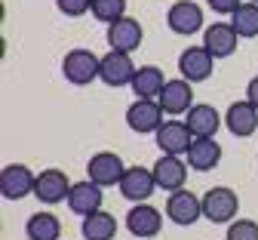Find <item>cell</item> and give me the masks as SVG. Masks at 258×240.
<instances>
[{
	"mask_svg": "<svg viewBox=\"0 0 258 240\" xmlns=\"http://www.w3.org/2000/svg\"><path fill=\"white\" fill-rule=\"evenodd\" d=\"M166 25H169L172 34H181V37L197 34L203 28V10H200V4H194V0H178V4H172L169 13H166Z\"/></svg>",
	"mask_w": 258,
	"mask_h": 240,
	"instance_id": "8fae6325",
	"label": "cell"
},
{
	"mask_svg": "<svg viewBox=\"0 0 258 240\" xmlns=\"http://www.w3.org/2000/svg\"><path fill=\"white\" fill-rule=\"evenodd\" d=\"M163 108H160L157 99H136L133 105L126 108V126L139 132V135H148V132H157L163 126Z\"/></svg>",
	"mask_w": 258,
	"mask_h": 240,
	"instance_id": "277c9868",
	"label": "cell"
},
{
	"mask_svg": "<svg viewBox=\"0 0 258 240\" xmlns=\"http://www.w3.org/2000/svg\"><path fill=\"white\" fill-rule=\"evenodd\" d=\"M240 213V197L228 185H215L203 194V219L212 225H231Z\"/></svg>",
	"mask_w": 258,
	"mask_h": 240,
	"instance_id": "6da1fadb",
	"label": "cell"
},
{
	"mask_svg": "<svg viewBox=\"0 0 258 240\" xmlns=\"http://www.w3.org/2000/svg\"><path fill=\"white\" fill-rule=\"evenodd\" d=\"M120 194L126 200H133V203H148V197L154 194L157 182H154V173L145 166H126V173L120 179Z\"/></svg>",
	"mask_w": 258,
	"mask_h": 240,
	"instance_id": "9a60e30c",
	"label": "cell"
},
{
	"mask_svg": "<svg viewBox=\"0 0 258 240\" xmlns=\"http://www.w3.org/2000/svg\"><path fill=\"white\" fill-rule=\"evenodd\" d=\"M142 37H145V28L139 19L133 16H123L117 19L114 25H108V46L111 50H120V53H136L142 46Z\"/></svg>",
	"mask_w": 258,
	"mask_h": 240,
	"instance_id": "5bb4252c",
	"label": "cell"
},
{
	"mask_svg": "<svg viewBox=\"0 0 258 240\" xmlns=\"http://www.w3.org/2000/svg\"><path fill=\"white\" fill-rule=\"evenodd\" d=\"M190 86H194V83L184 80V77L166 80L163 92L157 95V102H160V108H163V114L178 117V114H187L194 105H197V102H194V89H190Z\"/></svg>",
	"mask_w": 258,
	"mask_h": 240,
	"instance_id": "ba28073f",
	"label": "cell"
},
{
	"mask_svg": "<svg viewBox=\"0 0 258 240\" xmlns=\"http://www.w3.org/2000/svg\"><path fill=\"white\" fill-rule=\"evenodd\" d=\"M126 173V163L120 154L114 151H99V154H92L89 163H86V176L95 182V185H102V188H111V185H120Z\"/></svg>",
	"mask_w": 258,
	"mask_h": 240,
	"instance_id": "5b68a950",
	"label": "cell"
},
{
	"mask_svg": "<svg viewBox=\"0 0 258 240\" xmlns=\"http://www.w3.org/2000/svg\"><path fill=\"white\" fill-rule=\"evenodd\" d=\"M246 102H252V105L258 108V77H252L246 83Z\"/></svg>",
	"mask_w": 258,
	"mask_h": 240,
	"instance_id": "f546056e",
	"label": "cell"
},
{
	"mask_svg": "<svg viewBox=\"0 0 258 240\" xmlns=\"http://www.w3.org/2000/svg\"><path fill=\"white\" fill-rule=\"evenodd\" d=\"M200 216H203V197L190 194L187 188L172 191V194L166 197V219H169V222H175V225L187 228V225L197 222Z\"/></svg>",
	"mask_w": 258,
	"mask_h": 240,
	"instance_id": "52a82bcc",
	"label": "cell"
},
{
	"mask_svg": "<svg viewBox=\"0 0 258 240\" xmlns=\"http://www.w3.org/2000/svg\"><path fill=\"white\" fill-rule=\"evenodd\" d=\"M231 25H234V31L240 34V40H252V37H258V4L246 0V4L231 16Z\"/></svg>",
	"mask_w": 258,
	"mask_h": 240,
	"instance_id": "d4e9b609",
	"label": "cell"
},
{
	"mask_svg": "<svg viewBox=\"0 0 258 240\" xmlns=\"http://www.w3.org/2000/svg\"><path fill=\"white\" fill-rule=\"evenodd\" d=\"M34 185H37V176L25 163H7L0 169V194L7 200H22L28 194H34Z\"/></svg>",
	"mask_w": 258,
	"mask_h": 240,
	"instance_id": "8992f818",
	"label": "cell"
},
{
	"mask_svg": "<svg viewBox=\"0 0 258 240\" xmlns=\"http://www.w3.org/2000/svg\"><path fill=\"white\" fill-rule=\"evenodd\" d=\"M25 234H28V240H61V222H58V216L40 210L34 216H28Z\"/></svg>",
	"mask_w": 258,
	"mask_h": 240,
	"instance_id": "cb8c5ba5",
	"label": "cell"
},
{
	"mask_svg": "<svg viewBox=\"0 0 258 240\" xmlns=\"http://www.w3.org/2000/svg\"><path fill=\"white\" fill-rule=\"evenodd\" d=\"M163 86H166V77H163V71H160L157 65H142L136 71V77H133V92L139 99H157L163 92Z\"/></svg>",
	"mask_w": 258,
	"mask_h": 240,
	"instance_id": "7402d4cb",
	"label": "cell"
},
{
	"mask_svg": "<svg viewBox=\"0 0 258 240\" xmlns=\"http://www.w3.org/2000/svg\"><path fill=\"white\" fill-rule=\"evenodd\" d=\"M212 68H215V56H212L206 46H187V50L178 56V71H181V77L190 80V83L209 80Z\"/></svg>",
	"mask_w": 258,
	"mask_h": 240,
	"instance_id": "7c38bea8",
	"label": "cell"
},
{
	"mask_svg": "<svg viewBox=\"0 0 258 240\" xmlns=\"http://www.w3.org/2000/svg\"><path fill=\"white\" fill-rule=\"evenodd\" d=\"M136 62H133V53H120V50H111L102 56V71H99V80L108 83V86H133V77H136Z\"/></svg>",
	"mask_w": 258,
	"mask_h": 240,
	"instance_id": "3957f363",
	"label": "cell"
},
{
	"mask_svg": "<svg viewBox=\"0 0 258 240\" xmlns=\"http://www.w3.org/2000/svg\"><path fill=\"white\" fill-rule=\"evenodd\" d=\"M237 43H240V34L234 31L231 22H212L206 31H203V46L215 56V59H228L237 53Z\"/></svg>",
	"mask_w": 258,
	"mask_h": 240,
	"instance_id": "2e32d148",
	"label": "cell"
},
{
	"mask_svg": "<svg viewBox=\"0 0 258 240\" xmlns=\"http://www.w3.org/2000/svg\"><path fill=\"white\" fill-rule=\"evenodd\" d=\"M224 240H258V222H252V219H234L228 225Z\"/></svg>",
	"mask_w": 258,
	"mask_h": 240,
	"instance_id": "4316f807",
	"label": "cell"
},
{
	"mask_svg": "<svg viewBox=\"0 0 258 240\" xmlns=\"http://www.w3.org/2000/svg\"><path fill=\"white\" fill-rule=\"evenodd\" d=\"M184 157L194 173H209V169H215L221 163V145L215 139H194Z\"/></svg>",
	"mask_w": 258,
	"mask_h": 240,
	"instance_id": "44dd1931",
	"label": "cell"
},
{
	"mask_svg": "<svg viewBox=\"0 0 258 240\" xmlns=\"http://www.w3.org/2000/svg\"><path fill=\"white\" fill-rule=\"evenodd\" d=\"M252 4H258V0H252Z\"/></svg>",
	"mask_w": 258,
	"mask_h": 240,
	"instance_id": "4dcf8cb0",
	"label": "cell"
},
{
	"mask_svg": "<svg viewBox=\"0 0 258 240\" xmlns=\"http://www.w3.org/2000/svg\"><path fill=\"white\" fill-rule=\"evenodd\" d=\"M102 185H95L92 179H83V182H74L71 185V194H68V210L77 213V216H89L95 210H102Z\"/></svg>",
	"mask_w": 258,
	"mask_h": 240,
	"instance_id": "ffe728a7",
	"label": "cell"
},
{
	"mask_svg": "<svg viewBox=\"0 0 258 240\" xmlns=\"http://www.w3.org/2000/svg\"><path fill=\"white\" fill-rule=\"evenodd\" d=\"M184 123H187V129L194 132V139H215V132L221 129L224 117H221L212 105H206V102H197V105L184 114Z\"/></svg>",
	"mask_w": 258,
	"mask_h": 240,
	"instance_id": "ac0fdd59",
	"label": "cell"
},
{
	"mask_svg": "<svg viewBox=\"0 0 258 240\" xmlns=\"http://www.w3.org/2000/svg\"><path fill=\"white\" fill-rule=\"evenodd\" d=\"M80 231H83V240H114V234H117V219H114L111 213H105V210H95V213L83 216Z\"/></svg>",
	"mask_w": 258,
	"mask_h": 240,
	"instance_id": "603a6c76",
	"label": "cell"
},
{
	"mask_svg": "<svg viewBox=\"0 0 258 240\" xmlns=\"http://www.w3.org/2000/svg\"><path fill=\"white\" fill-rule=\"evenodd\" d=\"M224 126H228L231 135H237V139H249V135H255V129H258V108L246 99L231 102L228 111H224Z\"/></svg>",
	"mask_w": 258,
	"mask_h": 240,
	"instance_id": "e0dca14e",
	"label": "cell"
},
{
	"mask_svg": "<svg viewBox=\"0 0 258 240\" xmlns=\"http://www.w3.org/2000/svg\"><path fill=\"white\" fill-rule=\"evenodd\" d=\"M99 22L114 25L117 19L126 16V0H92V10H89Z\"/></svg>",
	"mask_w": 258,
	"mask_h": 240,
	"instance_id": "484cf974",
	"label": "cell"
},
{
	"mask_svg": "<svg viewBox=\"0 0 258 240\" xmlns=\"http://www.w3.org/2000/svg\"><path fill=\"white\" fill-rule=\"evenodd\" d=\"M99 71H102V59L95 56L92 50H71L68 56L61 59V74H64V80L74 83V86L92 83L95 77H99Z\"/></svg>",
	"mask_w": 258,
	"mask_h": 240,
	"instance_id": "7a4b0ae2",
	"label": "cell"
},
{
	"mask_svg": "<svg viewBox=\"0 0 258 240\" xmlns=\"http://www.w3.org/2000/svg\"><path fill=\"white\" fill-rule=\"evenodd\" d=\"M160 228H163V213L157 207H151V203H136L126 213V231L136 240H151L160 234Z\"/></svg>",
	"mask_w": 258,
	"mask_h": 240,
	"instance_id": "9c48e42d",
	"label": "cell"
},
{
	"mask_svg": "<svg viewBox=\"0 0 258 240\" xmlns=\"http://www.w3.org/2000/svg\"><path fill=\"white\" fill-rule=\"evenodd\" d=\"M154 139H157V148L163 154L181 157V154H187V148L194 142V132L187 129L184 120H163V126L154 132Z\"/></svg>",
	"mask_w": 258,
	"mask_h": 240,
	"instance_id": "4fadbf2b",
	"label": "cell"
},
{
	"mask_svg": "<svg viewBox=\"0 0 258 240\" xmlns=\"http://www.w3.org/2000/svg\"><path fill=\"white\" fill-rule=\"evenodd\" d=\"M187 163L181 160V157H175V154H163L154 166H151V173H154V182H157V188L160 191H166V194H172V191H181L184 188V182H187Z\"/></svg>",
	"mask_w": 258,
	"mask_h": 240,
	"instance_id": "30bf717a",
	"label": "cell"
},
{
	"mask_svg": "<svg viewBox=\"0 0 258 240\" xmlns=\"http://www.w3.org/2000/svg\"><path fill=\"white\" fill-rule=\"evenodd\" d=\"M206 4H209V10L218 13V16H234V13L246 4V0H206Z\"/></svg>",
	"mask_w": 258,
	"mask_h": 240,
	"instance_id": "f1b7e54d",
	"label": "cell"
},
{
	"mask_svg": "<svg viewBox=\"0 0 258 240\" xmlns=\"http://www.w3.org/2000/svg\"><path fill=\"white\" fill-rule=\"evenodd\" d=\"M55 7L61 16H68V19H80L92 10V0H55Z\"/></svg>",
	"mask_w": 258,
	"mask_h": 240,
	"instance_id": "83f0119b",
	"label": "cell"
},
{
	"mask_svg": "<svg viewBox=\"0 0 258 240\" xmlns=\"http://www.w3.org/2000/svg\"><path fill=\"white\" fill-rule=\"evenodd\" d=\"M71 194V182L68 176L61 173V169H43V173H37V185H34V197L40 203H61L68 200Z\"/></svg>",
	"mask_w": 258,
	"mask_h": 240,
	"instance_id": "d6986e66",
	"label": "cell"
}]
</instances>
